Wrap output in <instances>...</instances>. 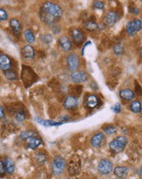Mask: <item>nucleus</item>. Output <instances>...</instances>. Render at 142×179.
<instances>
[{"label":"nucleus","instance_id":"12","mask_svg":"<svg viewBox=\"0 0 142 179\" xmlns=\"http://www.w3.org/2000/svg\"><path fill=\"white\" fill-rule=\"evenodd\" d=\"M105 134L102 132L95 133L91 138V145L94 147H100V145L102 144L103 141L105 140Z\"/></svg>","mask_w":142,"mask_h":179},{"label":"nucleus","instance_id":"11","mask_svg":"<svg viewBox=\"0 0 142 179\" xmlns=\"http://www.w3.org/2000/svg\"><path fill=\"white\" fill-rule=\"evenodd\" d=\"M12 66V60L5 54H0V68L3 71H7Z\"/></svg>","mask_w":142,"mask_h":179},{"label":"nucleus","instance_id":"24","mask_svg":"<svg viewBox=\"0 0 142 179\" xmlns=\"http://www.w3.org/2000/svg\"><path fill=\"white\" fill-rule=\"evenodd\" d=\"M84 27L87 30L94 31L98 29V24L93 21H87L84 22Z\"/></svg>","mask_w":142,"mask_h":179},{"label":"nucleus","instance_id":"36","mask_svg":"<svg viewBox=\"0 0 142 179\" xmlns=\"http://www.w3.org/2000/svg\"><path fill=\"white\" fill-rule=\"evenodd\" d=\"M129 12L134 15H138L140 13V11L138 9V7H136V6H132V7H129Z\"/></svg>","mask_w":142,"mask_h":179},{"label":"nucleus","instance_id":"38","mask_svg":"<svg viewBox=\"0 0 142 179\" xmlns=\"http://www.w3.org/2000/svg\"><path fill=\"white\" fill-rule=\"evenodd\" d=\"M71 117H70V116H62V117H61V120L62 121H69L71 120Z\"/></svg>","mask_w":142,"mask_h":179},{"label":"nucleus","instance_id":"33","mask_svg":"<svg viewBox=\"0 0 142 179\" xmlns=\"http://www.w3.org/2000/svg\"><path fill=\"white\" fill-rule=\"evenodd\" d=\"M5 173H6V169H5L4 163L2 162V161L0 159V177H4Z\"/></svg>","mask_w":142,"mask_h":179},{"label":"nucleus","instance_id":"3","mask_svg":"<svg viewBox=\"0 0 142 179\" xmlns=\"http://www.w3.org/2000/svg\"><path fill=\"white\" fill-rule=\"evenodd\" d=\"M66 166V161L61 156H56L51 164V171L54 175H60L65 169Z\"/></svg>","mask_w":142,"mask_h":179},{"label":"nucleus","instance_id":"30","mask_svg":"<svg viewBox=\"0 0 142 179\" xmlns=\"http://www.w3.org/2000/svg\"><path fill=\"white\" fill-rule=\"evenodd\" d=\"M114 53L118 55V56H121L122 54L124 53V46L121 44V43H119V44H116L114 47Z\"/></svg>","mask_w":142,"mask_h":179},{"label":"nucleus","instance_id":"18","mask_svg":"<svg viewBox=\"0 0 142 179\" xmlns=\"http://www.w3.org/2000/svg\"><path fill=\"white\" fill-rule=\"evenodd\" d=\"M10 26L12 27L14 34L16 35V37H18L21 30V23H20V21L15 18L12 19V20L10 21Z\"/></svg>","mask_w":142,"mask_h":179},{"label":"nucleus","instance_id":"5","mask_svg":"<svg viewBox=\"0 0 142 179\" xmlns=\"http://www.w3.org/2000/svg\"><path fill=\"white\" fill-rule=\"evenodd\" d=\"M119 14L115 11H109L104 16V24L108 27H112L119 21Z\"/></svg>","mask_w":142,"mask_h":179},{"label":"nucleus","instance_id":"13","mask_svg":"<svg viewBox=\"0 0 142 179\" xmlns=\"http://www.w3.org/2000/svg\"><path fill=\"white\" fill-rule=\"evenodd\" d=\"M59 43L61 45V48L63 49V51H66V52H69V51H71L72 49V42L70 40V38L67 37V36H65V35H62L59 38Z\"/></svg>","mask_w":142,"mask_h":179},{"label":"nucleus","instance_id":"7","mask_svg":"<svg viewBox=\"0 0 142 179\" xmlns=\"http://www.w3.org/2000/svg\"><path fill=\"white\" fill-rule=\"evenodd\" d=\"M70 36H71L73 42L77 46H81L85 40V35L83 31L77 28L73 29L72 30L70 31Z\"/></svg>","mask_w":142,"mask_h":179},{"label":"nucleus","instance_id":"41","mask_svg":"<svg viewBox=\"0 0 142 179\" xmlns=\"http://www.w3.org/2000/svg\"><path fill=\"white\" fill-rule=\"evenodd\" d=\"M140 57H141V59H142V47H141V48H140Z\"/></svg>","mask_w":142,"mask_h":179},{"label":"nucleus","instance_id":"9","mask_svg":"<svg viewBox=\"0 0 142 179\" xmlns=\"http://www.w3.org/2000/svg\"><path fill=\"white\" fill-rule=\"evenodd\" d=\"M85 103H86L87 107H88L90 109H93L100 105V99L95 94H90L88 95H87L85 99Z\"/></svg>","mask_w":142,"mask_h":179},{"label":"nucleus","instance_id":"29","mask_svg":"<svg viewBox=\"0 0 142 179\" xmlns=\"http://www.w3.org/2000/svg\"><path fill=\"white\" fill-rule=\"evenodd\" d=\"M25 119H26V113L23 109H20L16 115V121L17 123H21L25 121Z\"/></svg>","mask_w":142,"mask_h":179},{"label":"nucleus","instance_id":"28","mask_svg":"<svg viewBox=\"0 0 142 179\" xmlns=\"http://www.w3.org/2000/svg\"><path fill=\"white\" fill-rule=\"evenodd\" d=\"M103 130L105 134H107L109 135L111 134H114L115 133L117 132V128L113 125H109V126H104L103 127Z\"/></svg>","mask_w":142,"mask_h":179},{"label":"nucleus","instance_id":"1","mask_svg":"<svg viewBox=\"0 0 142 179\" xmlns=\"http://www.w3.org/2000/svg\"><path fill=\"white\" fill-rule=\"evenodd\" d=\"M63 15L62 7L57 3L45 2L39 10L40 19L47 25H53L61 20Z\"/></svg>","mask_w":142,"mask_h":179},{"label":"nucleus","instance_id":"40","mask_svg":"<svg viewBox=\"0 0 142 179\" xmlns=\"http://www.w3.org/2000/svg\"><path fill=\"white\" fill-rule=\"evenodd\" d=\"M138 174L140 175V177H142V166L138 169Z\"/></svg>","mask_w":142,"mask_h":179},{"label":"nucleus","instance_id":"26","mask_svg":"<svg viewBox=\"0 0 142 179\" xmlns=\"http://www.w3.org/2000/svg\"><path fill=\"white\" fill-rule=\"evenodd\" d=\"M24 35H25V38H26V41L28 42H30V43H32V42H34L35 41L34 34V33H33L30 29L25 30Z\"/></svg>","mask_w":142,"mask_h":179},{"label":"nucleus","instance_id":"22","mask_svg":"<svg viewBox=\"0 0 142 179\" xmlns=\"http://www.w3.org/2000/svg\"><path fill=\"white\" fill-rule=\"evenodd\" d=\"M130 108L135 113H140L141 112V103L139 100H134L131 103Z\"/></svg>","mask_w":142,"mask_h":179},{"label":"nucleus","instance_id":"35","mask_svg":"<svg viewBox=\"0 0 142 179\" xmlns=\"http://www.w3.org/2000/svg\"><path fill=\"white\" fill-rule=\"evenodd\" d=\"M0 20L1 21H6L7 20V13L5 10L0 8Z\"/></svg>","mask_w":142,"mask_h":179},{"label":"nucleus","instance_id":"8","mask_svg":"<svg viewBox=\"0 0 142 179\" xmlns=\"http://www.w3.org/2000/svg\"><path fill=\"white\" fill-rule=\"evenodd\" d=\"M70 79L73 82L75 83H80V82H84L88 79V75L83 70L80 71H75L70 74Z\"/></svg>","mask_w":142,"mask_h":179},{"label":"nucleus","instance_id":"19","mask_svg":"<svg viewBox=\"0 0 142 179\" xmlns=\"http://www.w3.org/2000/svg\"><path fill=\"white\" fill-rule=\"evenodd\" d=\"M4 165L6 172L8 174H13L15 172V164L12 159L9 158V157H7V158L5 159Z\"/></svg>","mask_w":142,"mask_h":179},{"label":"nucleus","instance_id":"27","mask_svg":"<svg viewBox=\"0 0 142 179\" xmlns=\"http://www.w3.org/2000/svg\"><path fill=\"white\" fill-rule=\"evenodd\" d=\"M4 76L7 80L9 81H15L17 79V73L13 70H7L4 72Z\"/></svg>","mask_w":142,"mask_h":179},{"label":"nucleus","instance_id":"37","mask_svg":"<svg viewBox=\"0 0 142 179\" xmlns=\"http://www.w3.org/2000/svg\"><path fill=\"white\" fill-rule=\"evenodd\" d=\"M43 42H45L46 43H50V42L52 41V37H51L50 34H46L43 37Z\"/></svg>","mask_w":142,"mask_h":179},{"label":"nucleus","instance_id":"6","mask_svg":"<svg viewBox=\"0 0 142 179\" xmlns=\"http://www.w3.org/2000/svg\"><path fill=\"white\" fill-rule=\"evenodd\" d=\"M67 66L70 71H75L80 64V59L76 53H70L67 56Z\"/></svg>","mask_w":142,"mask_h":179},{"label":"nucleus","instance_id":"16","mask_svg":"<svg viewBox=\"0 0 142 179\" xmlns=\"http://www.w3.org/2000/svg\"><path fill=\"white\" fill-rule=\"evenodd\" d=\"M35 120L38 123H39L40 125L45 126V127H51V126H61L63 124V122H56L54 121H48V120H43V119L40 118V117H35Z\"/></svg>","mask_w":142,"mask_h":179},{"label":"nucleus","instance_id":"21","mask_svg":"<svg viewBox=\"0 0 142 179\" xmlns=\"http://www.w3.org/2000/svg\"><path fill=\"white\" fill-rule=\"evenodd\" d=\"M126 32L128 33V36H130V37H133V36H135V34L137 33L136 31V29L135 27V25L133 23L132 21H128V23L126 25Z\"/></svg>","mask_w":142,"mask_h":179},{"label":"nucleus","instance_id":"31","mask_svg":"<svg viewBox=\"0 0 142 179\" xmlns=\"http://www.w3.org/2000/svg\"><path fill=\"white\" fill-rule=\"evenodd\" d=\"M92 4H93L94 8H95V9L102 10L105 8V3L101 1H94Z\"/></svg>","mask_w":142,"mask_h":179},{"label":"nucleus","instance_id":"20","mask_svg":"<svg viewBox=\"0 0 142 179\" xmlns=\"http://www.w3.org/2000/svg\"><path fill=\"white\" fill-rule=\"evenodd\" d=\"M41 144H42V139H41L40 138L38 137V136L32 138H30V139L28 140L29 147H30V149H32V150H34V149H36L37 147H39V146Z\"/></svg>","mask_w":142,"mask_h":179},{"label":"nucleus","instance_id":"15","mask_svg":"<svg viewBox=\"0 0 142 179\" xmlns=\"http://www.w3.org/2000/svg\"><path fill=\"white\" fill-rule=\"evenodd\" d=\"M119 96L122 99L125 101H130L135 97V93L131 89H123L119 92Z\"/></svg>","mask_w":142,"mask_h":179},{"label":"nucleus","instance_id":"32","mask_svg":"<svg viewBox=\"0 0 142 179\" xmlns=\"http://www.w3.org/2000/svg\"><path fill=\"white\" fill-rule=\"evenodd\" d=\"M133 23H134V25H135V27L136 29V31H140V29H141L142 28V23H141V21L140 20H139V19L136 18L133 20Z\"/></svg>","mask_w":142,"mask_h":179},{"label":"nucleus","instance_id":"25","mask_svg":"<svg viewBox=\"0 0 142 179\" xmlns=\"http://www.w3.org/2000/svg\"><path fill=\"white\" fill-rule=\"evenodd\" d=\"M35 159L39 164L40 165H43L46 161H47V155H46V152H43V151H39V152H37L36 156H35Z\"/></svg>","mask_w":142,"mask_h":179},{"label":"nucleus","instance_id":"14","mask_svg":"<svg viewBox=\"0 0 142 179\" xmlns=\"http://www.w3.org/2000/svg\"><path fill=\"white\" fill-rule=\"evenodd\" d=\"M21 54L25 59L27 60H31L34 57L35 51L34 47H31L30 45H26L21 49Z\"/></svg>","mask_w":142,"mask_h":179},{"label":"nucleus","instance_id":"2","mask_svg":"<svg viewBox=\"0 0 142 179\" xmlns=\"http://www.w3.org/2000/svg\"><path fill=\"white\" fill-rule=\"evenodd\" d=\"M128 142V138L125 136H118L113 139L109 144L110 150L114 154L120 153L124 151Z\"/></svg>","mask_w":142,"mask_h":179},{"label":"nucleus","instance_id":"23","mask_svg":"<svg viewBox=\"0 0 142 179\" xmlns=\"http://www.w3.org/2000/svg\"><path fill=\"white\" fill-rule=\"evenodd\" d=\"M21 138L22 139L24 140H27L28 141L29 139H30L32 138L36 137L37 136V133L34 131V130H27V131H25V132H22L21 134Z\"/></svg>","mask_w":142,"mask_h":179},{"label":"nucleus","instance_id":"17","mask_svg":"<svg viewBox=\"0 0 142 179\" xmlns=\"http://www.w3.org/2000/svg\"><path fill=\"white\" fill-rule=\"evenodd\" d=\"M128 168L126 166H118L114 169V175L119 178H125L128 175Z\"/></svg>","mask_w":142,"mask_h":179},{"label":"nucleus","instance_id":"4","mask_svg":"<svg viewBox=\"0 0 142 179\" xmlns=\"http://www.w3.org/2000/svg\"><path fill=\"white\" fill-rule=\"evenodd\" d=\"M97 169L100 174L108 175L114 169V164L109 159H101L98 163Z\"/></svg>","mask_w":142,"mask_h":179},{"label":"nucleus","instance_id":"10","mask_svg":"<svg viewBox=\"0 0 142 179\" xmlns=\"http://www.w3.org/2000/svg\"><path fill=\"white\" fill-rule=\"evenodd\" d=\"M78 105H79V100L75 95H70L67 96L64 101V107L68 110L75 109L78 107Z\"/></svg>","mask_w":142,"mask_h":179},{"label":"nucleus","instance_id":"34","mask_svg":"<svg viewBox=\"0 0 142 179\" xmlns=\"http://www.w3.org/2000/svg\"><path fill=\"white\" fill-rule=\"evenodd\" d=\"M111 109L113 110L115 113H119V112H121V109H122L121 104H120L119 103H115V104L111 107Z\"/></svg>","mask_w":142,"mask_h":179},{"label":"nucleus","instance_id":"39","mask_svg":"<svg viewBox=\"0 0 142 179\" xmlns=\"http://www.w3.org/2000/svg\"><path fill=\"white\" fill-rule=\"evenodd\" d=\"M5 115L4 112V108L2 107H0V118H2Z\"/></svg>","mask_w":142,"mask_h":179}]
</instances>
